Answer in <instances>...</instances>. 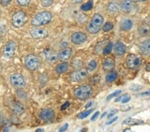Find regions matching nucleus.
Listing matches in <instances>:
<instances>
[{
    "label": "nucleus",
    "mask_w": 150,
    "mask_h": 132,
    "mask_svg": "<svg viewBox=\"0 0 150 132\" xmlns=\"http://www.w3.org/2000/svg\"><path fill=\"white\" fill-rule=\"evenodd\" d=\"M52 20V14L50 11H45L38 13L31 20V25L33 26H42L49 23Z\"/></svg>",
    "instance_id": "1"
},
{
    "label": "nucleus",
    "mask_w": 150,
    "mask_h": 132,
    "mask_svg": "<svg viewBox=\"0 0 150 132\" xmlns=\"http://www.w3.org/2000/svg\"><path fill=\"white\" fill-rule=\"evenodd\" d=\"M129 90L132 91V92H137V91H139L142 88V86L138 85V84H132L131 85L129 86Z\"/></svg>",
    "instance_id": "33"
},
{
    "label": "nucleus",
    "mask_w": 150,
    "mask_h": 132,
    "mask_svg": "<svg viewBox=\"0 0 150 132\" xmlns=\"http://www.w3.org/2000/svg\"><path fill=\"white\" fill-rule=\"evenodd\" d=\"M93 111V109H89V110H86V111L85 112H81L80 114L79 115L78 117L79 119H84L86 118V117H88L89 115H90L91 113H92V112Z\"/></svg>",
    "instance_id": "30"
},
{
    "label": "nucleus",
    "mask_w": 150,
    "mask_h": 132,
    "mask_svg": "<svg viewBox=\"0 0 150 132\" xmlns=\"http://www.w3.org/2000/svg\"><path fill=\"white\" fill-rule=\"evenodd\" d=\"M133 2H134V3H136V2H140V1H147V0H132Z\"/></svg>",
    "instance_id": "48"
},
{
    "label": "nucleus",
    "mask_w": 150,
    "mask_h": 132,
    "mask_svg": "<svg viewBox=\"0 0 150 132\" xmlns=\"http://www.w3.org/2000/svg\"><path fill=\"white\" fill-rule=\"evenodd\" d=\"M92 94V88L89 85H81L77 88L74 92V95L77 99L86 100Z\"/></svg>",
    "instance_id": "3"
},
{
    "label": "nucleus",
    "mask_w": 150,
    "mask_h": 132,
    "mask_svg": "<svg viewBox=\"0 0 150 132\" xmlns=\"http://www.w3.org/2000/svg\"><path fill=\"white\" fill-rule=\"evenodd\" d=\"M115 65V60L112 57H107L103 61V68L104 71H110L114 68Z\"/></svg>",
    "instance_id": "14"
},
{
    "label": "nucleus",
    "mask_w": 150,
    "mask_h": 132,
    "mask_svg": "<svg viewBox=\"0 0 150 132\" xmlns=\"http://www.w3.org/2000/svg\"><path fill=\"white\" fill-rule=\"evenodd\" d=\"M123 124L128 125V126H139V125L144 124V121H142V120L137 119L127 118L123 121Z\"/></svg>",
    "instance_id": "21"
},
{
    "label": "nucleus",
    "mask_w": 150,
    "mask_h": 132,
    "mask_svg": "<svg viewBox=\"0 0 150 132\" xmlns=\"http://www.w3.org/2000/svg\"><path fill=\"white\" fill-rule=\"evenodd\" d=\"M113 29V24L111 22L105 23L103 25V28H102L103 31L105 32H110V31L112 30Z\"/></svg>",
    "instance_id": "29"
},
{
    "label": "nucleus",
    "mask_w": 150,
    "mask_h": 132,
    "mask_svg": "<svg viewBox=\"0 0 150 132\" xmlns=\"http://www.w3.org/2000/svg\"><path fill=\"white\" fill-rule=\"evenodd\" d=\"M25 65L28 69L31 71H35L40 66V59L35 55H28L25 59Z\"/></svg>",
    "instance_id": "5"
},
{
    "label": "nucleus",
    "mask_w": 150,
    "mask_h": 132,
    "mask_svg": "<svg viewBox=\"0 0 150 132\" xmlns=\"http://www.w3.org/2000/svg\"><path fill=\"white\" fill-rule=\"evenodd\" d=\"M91 104H92V102H89L88 104H87L88 105H86V108H88V107H89V106H91Z\"/></svg>",
    "instance_id": "49"
},
{
    "label": "nucleus",
    "mask_w": 150,
    "mask_h": 132,
    "mask_svg": "<svg viewBox=\"0 0 150 132\" xmlns=\"http://www.w3.org/2000/svg\"><path fill=\"white\" fill-rule=\"evenodd\" d=\"M100 116V112H96L95 114H94L93 116H92V117H91V121H95V120L98 118V116Z\"/></svg>",
    "instance_id": "39"
},
{
    "label": "nucleus",
    "mask_w": 150,
    "mask_h": 132,
    "mask_svg": "<svg viewBox=\"0 0 150 132\" xmlns=\"http://www.w3.org/2000/svg\"><path fill=\"white\" fill-rule=\"evenodd\" d=\"M71 1H74L76 4H80L83 1V0H71Z\"/></svg>",
    "instance_id": "47"
},
{
    "label": "nucleus",
    "mask_w": 150,
    "mask_h": 132,
    "mask_svg": "<svg viewBox=\"0 0 150 132\" xmlns=\"http://www.w3.org/2000/svg\"><path fill=\"white\" fill-rule=\"evenodd\" d=\"M139 48L142 54H144L145 55L149 54H150V39L145 41V42H142V44H140Z\"/></svg>",
    "instance_id": "18"
},
{
    "label": "nucleus",
    "mask_w": 150,
    "mask_h": 132,
    "mask_svg": "<svg viewBox=\"0 0 150 132\" xmlns=\"http://www.w3.org/2000/svg\"><path fill=\"white\" fill-rule=\"evenodd\" d=\"M2 116H1V114H0V125H1V122H2Z\"/></svg>",
    "instance_id": "51"
},
{
    "label": "nucleus",
    "mask_w": 150,
    "mask_h": 132,
    "mask_svg": "<svg viewBox=\"0 0 150 132\" xmlns=\"http://www.w3.org/2000/svg\"><path fill=\"white\" fill-rule=\"evenodd\" d=\"M134 2H133L132 0H123L121 4V9L124 12L129 13L134 9Z\"/></svg>",
    "instance_id": "15"
},
{
    "label": "nucleus",
    "mask_w": 150,
    "mask_h": 132,
    "mask_svg": "<svg viewBox=\"0 0 150 132\" xmlns=\"http://www.w3.org/2000/svg\"><path fill=\"white\" fill-rule=\"evenodd\" d=\"M10 82L16 88H23L25 85V79L18 73L13 74L10 76Z\"/></svg>",
    "instance_id": "10"
},
{
    "label": "nucleus",
    "mask_w": 150,
    "mask_h": 132,
    "mask_svg": "<svg viewBox=\"0 0 150 132\" xmlns=\"http://www.w3.org/2000/svg\"><path fill=\"white\" fill-rule=\"evenodd\" d=\"M117 109H113L112 111L111 112L110 114H109V115L108 116V118H110V117H113L115 114H117Z\"/></svg>",
    "instance_id": "41"
},
{
    "label": "nucleus",
    "mask_w": 150,
    "mask_h": 132,
    "mask_svg": "<svg viewBox=\"0 0 150 132\" xmlns=\"http://www.w3.org/2000/svg\"><path fill=\"white\" fill-rule=\"evenodd\" d=\"M72 54V49L71 48H66L62 50L59 54V59L61 61H67L69 59Z\"/></svg>",
    "instance_id": "17"
},
{
    "label": "nucleus",
    "mask_w": 150,
    "mask_h": 132,
    "mask_svg": "<svg viewBox=\"0 0 150 132\" xmlns=\"http://www.w3.org/2000/svg\"><path fill=\"white\" fill-rule=\"evenodd\" d=\"M103 23V16L99 13H96L91 18L90 23H89L88 26V31L91 34H95V33H98L100 31Z\"/></svg>",
    "instance_id": "2"
},
{
    "label": "nucleus",
    "mask_w": 150,
    "mask_h": 132,
    "mask_svg": "<svg viewBox=\"0 0 150 132\" xmlns=\"http://www.w3.org/2000/svg\"><path fill=\"white\" fill-rule=\"evenodd\" d=\"M42 6L45 8L50 7L54 3V0H41Z\"/></svg>",
    "instance_id": "32"
},
{
    "label": "nucleus",
    "mask_w": 150,
    "mask_h": 132,
    "mask_svg": "<svg viewBox=\"0 0 150 132\" xmlns=\"http://www.w3.org/2000/svg\"><path fill=\"white\" fill-rule=\"evenodd\" d=\"M28 18L26 14L22 11L16 12L12 16L11 23L13 27L16 28H20L25 25L28 21Z\"/></svg>",
    "instance_id": "4"
},
{
    "label": "nucleus",
    "mask_w": 150,
    "mask_h": 132,
    "mask_svg": "<svg viewBox=\"0 0 150 132\" xmlns=\"http://www.w3.org/2000/svg\"><path fill=\"white\" fill-rule=\"evenodd\" d=\"M149 92H150V90H149Z\"/></svg>",
    "instance_id": "53"
},
{
    "label": "nucleus",
    "mask_w": 150,
    "mask_h": 132,
    "mask_svg": "<svg viewBox=\"0 0 150 132\" xmlns=\"http://www.w3.org/2000/svg\"><path fill=\"white\" fill-rule=\"evenodd\" d=\"M69 106V103L68 102H66L64 104H63L62 105V107H61V109L62 110H65V109H66L67 107H68Z\"/></svg>",
    "instance_id": "43"
},
{
    "label": "nucleus",
    "mask_w": 150,
    "mask_h": 132,
    "mask_svg": "<svg viewBox=\"0 0 150 132\" xmlns=\"http://www.w3.org/2000/svg\"><path fill=\"white\" fill-rule=\"evenodd\" d=\"M121 93H122V91H121V90L115 91V92H113L112 93H111V94L109 95L107 97V98H106V100H107V101H110L111 100H112L113 97H116V96L119 95L120 94H121Z\"/></svg>",
    "instance_id": "31"
},
{
    "label": "nucleus",
    "mask_w": 150,
    "mask_h": 132,
    "mask_svg": "<svg viewBox=\"0 0 150 132\" xmlns=\"http://www.w3.org/2000/svg\"><path fill=\"white\" fill-rule=\"evenodd\" d=\"M40 117L45 121H51L55 118V112L50 108L43 109L40 113Z\"/></svg>",
    "instance_id": "13"
},
{
    "label": "nucleus",
    "mask_w": 150,
    "mask_h": 132,
    "mask_svg": "<svg viewBox=\"0 0 150 132\" xmlns=\"http://www.w3.org/2000/svg\"><path fill=\"white\" fill-rule=\"evenodd\" d=\"M126 46L122 42H118L114 45V51L117 56H123L126 52Z\"/></svg>",
    "instance_id": "16"
},
{
    "label": "nucleus",
    "mask_w": 150,
    "mask_h": 132,
    "mask_svg": "<svg viewBox=\"0 0 150 132\" xmlns=\"http://www.w3.org/2000/svg\"><path fill=\"white\" fill-rule=\"evenodd\" d=\"M30 35L34 39H44L48 36V32L46 30L43 28H35L30 32Z\"/></svg>",
    "instance_id": "11"
},
{
    "label": "nucleus",
    "mask_w": 150,
    "mask_h": 132,
    "mask_svg": "<svg viewBox=\"0 0 150 132\" xmlns=\"http://www.w3.org/2000/svg\"><path fill=\"white\" fill-rule=\"evenodd\" d=\"M97 66H98V64H97L96 60H91L88 65V70L89 71H94L96 69Z\"/></svg>",
    "instance_id": "27"
},
{
    "label": "nucleus",
    "mask_w": 150,
    "mask_h": 132,
    "mask_svg": "<svg viewBox=\"0 0 150 132\" xmlns=\"http://www.w3.org/2000/svg\"><path fill=\"white\" fill-rule=\"evenodd\" d=\"M11 0H0V4L2 6L6 7L11 4Z\"/></svg>",
    "instance_id": "37"
},
{
    "label": "nucleus",
    "mask_w": 150,
    "mask_h": 132,
    "mask_svg": "<svg viewBox=\"0 0 150 132\" xmlns=\"http://www.w3.org/2000/svg\"><path fill=\"white\" fill-rule=\"evenodd\" d=\"M88 76V71L86 69H79L70 73L71 80L76 82L85 80Z\"/></svg>",
    "instance_id": "8"
},
{
    "label": "nucleus",
    "mask_w": 150,
    "mask_h": 132,
    "mask_svg": "<svg viewBox=\"0 0 150 132\" xmlns=\"http://www.w3.org/2000/svg\"><path fill=\"white\" fill-rule=\"evenodd\" d=\"M99 81H100V77H99L98 76H93L92 78V80H91V81H92L93 83H98Z\"/></svg>",
    "instance_id": "40"
},
{
    "label": "nucleus",
    "mask_w": 150,
    "mask_h": 132,
    "mask_svg": "<svg viewBox=\"0 0 150 132\" xmlns=\"http://www.w3.org/2000/svg\"><path fill=\"white\" fill-rule=\"evenodd\" d=\"M118 119V117H113V118H112V119H110V121H108L107 123H106V124L107 125H111V124H112L113 123H114V122H115L116 121H117V120Z\"/></svg>",
    "instance_id": "42"
},
{
    "label": "nucleus",
    "mask_w": 150,
    "mask_h": 132,
    "mask_svg": "<svg viewBox=\"0 0 150 132\" xmlns=\"http://www.w3.org/2000/svg\"><path fill=\"white\" fill-rule=\"evenodd\" d=\"M130 100H131V96L128 94H125L123 95V98L121 102L122 104H127V102H129Z\"/></svg>",
    "instance_id": "36"
},
{
    "label": "nucleus",
    "mask_w": 150,
    "mask_h": 132,
    "mask_svg": "<svg viewBox=\"0 0 150 132\" xmlns=\"http://www.w3.org/2000/svg\"><path fill=\"white\" fill-rule=\"evenodd\" d=\"M68 126H69L68 124H66L65 125H64V126H63L62 127V128L59 129V131H60V132H63V131H66L67 129H68Z\"/></svg>",
    "instance_id": "38"
},
{
    "label": "nucleus",
    "mask_w": 150,
    "mask_h": 132,
    "mask_svg": "<svg viewBox=\"0 0 150 132\" xmlns=\"http://www.w3.org/2000/svg\"><path fill=\"white\" fill-rule=\"evenodd\" d=\"M138 33L142 37H144L150 33V17H147L142 21L138 27Z\"/></svg>",
    "instance_id": "9"
},
{
    "label": "nucleus",
    "mask_w": 150,
    "mask_h": 132,
    "mask_svg": "<svg viewBox=\"0 0 150 132\" xmlns=\"http://www.w3.org/2000/svg\"><path fill=\"white\" fill-rule=\"evenodd\" d=\"M72 66H73L74 68H81V67L83 66V64H82V62L81 61H79V60H76V61H73Z\"/></svg>",
    "instance_id": "34"
},
{
    "label": "nucleus",
    "mask_w": 150,
    "mask_h": 132,
    "mask_svg": "<svg viewBox=\"0 0 150 132\" xmlns=\"http://www.w3.org/2000/svg\"><path fill=\"white\" fill-rule=\"evenodd\" d=\"M31 0H17L19 6H27L30 3Z\"/></svg>",
    "instance_id": "35"
},
{
    "label": "nucleus",
    "mask_w": 150,
    "mask_h": 132,
    "mask_svg": "<svg viewBox=\"0 0 150 132\" xmlns=\"http://www.w3.org/2000/svg\"><path fill=\"white\" fill-rule=\"evenodd\" d=\"M121 6L116 2H111L108 6V10L110 13L115 14L119 12Z\"/></svg>",
    "instance_id": "19"
},
{
    "label": "nucleus",
    "mask_w": 150,
    "mask_h": 132,
    "mask_svg": "<svg viewBox=\"0 0 150 132\" xmlns=\"http://www.w3.org/2000/svg\"><path fill=\"white\" fill-rule=\"evenodd\" d=\"M131 131V129L127 128V129H124V130H123V131Z\"/></svg>",
    "instance_id": "52"
},
{
    "label": "nucleus",
    "mask_w": 150,
    "mask_h": 132,
    "mask_svg": "<svg viewBox=\"0 0 150 132\" xmlns=\"http://www.w3.org/2000/svg\"><path fill=\"white\" fill-rule=\"evenodd\" d=\"M69 69V64L67 62H64V63L59 64L57 65L56 68H55V71L58 74H62L68 70Z\"/></svg>",
    "instance_id": "20"
},
{
    "label": "nucleus",
    "mask_w": 150,
    "mask_h": 132,
    "mask_svg": "<svg viewBox=\"0 0 150 132\" xmlns=\"http://www.w3.org/2000/svg\"><path fill=\"white\" fill-rule=\"evenodd\" d=\"M140 95H150V92L142 93H140Z\"/></svg>",
    "instance_id": "46"
},
{
    "label": "nucleus",
    "mask_w": 150,
    "mask_h": 132,
    "mask_svg": "<svg viewBox=\"0 0 150 132\" xmlns=\"http://www.w3.org/2000/svg\"><path fill=\"white\" fill-rule=\"evenodd\" d=\"M122 98H123V95H121L120 97L117 98V99H116V100H115V102H120V101H122Z\"/></svg>",
    "instance_id": "44"
},
{
    "label": "nucleus",
    "mask_w": 150,
    "mask_h": 132,
    "mask_svg": "<svg viewBox=\"0 0 150 132\" xmlns=\"http://www.w3.org/2000/svg\"><path fill=\"white\" fill-rule=\"evenodd\" d=\"M87 40V35L82 32L74 33L71 36V41L76 45H80Z\"/></svg>",
    "instance_id": "12"
},
{
    "label": "nucleus",
    "mask_w": 150,
    "mask_h": 132,
    "mask_svg": "<svg viewBox=\"0 0 150 132\" xmlns=\"http://www.w3.org/2000/svg\"><path fill=\"white\" fill-rule=\"evenodd\" d=\"M17 45L13 41H9L5 45L4 48V56L6 58L10 59L15 55Z\"/></svg>",
    "instance_id": "7"
},
{
    "label": "nucleus",
    "mask_w": 150,
    "mask_h": 132,
    "mask_svg": "<svg viewBox=\"0 0 150 132\" xmlns=\"http://www.w3.org/2000/svg\"><path fill=\"white\" fill-rule=\"evenodd\" d=\"M126 64L129 69H136L141 66L142 60L136 54H129L126 59Z\"/></svg>",
    "instance_id": "6"
},
{
    "label": "nucleus",
    "mask_w": 150,
    "mask_h": 132,
    "mask_svg": "<svg viewBox=\"0 0 150 132\" xmlns=\"http://www.w3.org/2000/svg\"><path fill=\"white\" fill-rule=\"evenodd\" d=\"M25 111L24 107L20 103H16L13 106V112H15V114L17 115H21Z\"/></svg>",
    "instance_id": "24"
},
{
    "label": "nucleus",
    "mask_w": 150,
    "mask_h": 132,
    "mask_svg": "<svg viewBox=\"0 0 150 132\" xmlns=\"http://www.w3.org/2000/svg\"><path fill=\"white\" fill-rule=\"evenodd\" d=\"M117 78V73L115 71H110V73L107 74V76L105 77V80L108 83H113V81H115L116 79Z\"/></svg>",
    "instance_id": "23"
},
{
    "label": "nucleus",
    "mask_w": 150,
    "mask_h": 132,
    "mask_svg": "<svg viewBox=\"0 0 150 132\" xmlns=\"http://www.w3.org/2000/svg\"><path fill=\"white\" fill-rule=\"evenodd\" d=\"M146 71H150V64H149V63L147 64L146 65Z\"/></svg>",
    "instance_id": "45"
},
{
    "label": "nucleus",
    "mask_w": 150,
    "mask_h": 132,
    "mask_svg": "<svg viewBox=\"0 0 150 132\" xmlns=\"http://www.w3.org/2000/svg\"><path fill=\"white\" fill-rule=\"evenodd\" d=\"M112 47H113V44L112 42H110L109 44L106 45L105 47L104 48L103 53L105 56H107V55H109L111 54V52L112 51Z\"/></svg>",
    "instance_id": "28"
},
{
    "label": "nucleus",
    "mask_w": 150,
    "mask_h": 132,
    "mask_svg": "<svg viewBox=\"0 0 150 132\" xmlns=\"http://www.w3.org/2000/svg\"><path fill=\"white\" fill-rule=\"evenodd\" d=\"M133 25H134L133 21L131 20L127 19V20H125L122 21V24H121V29L123 31L130 30L132 28Z\"/></svg>",
    "instance_id": "22"
},
{
    "label": "nucleus",
    "mask_w": 150,
    "mask_h": 132,
    "mask_svg": "<svg viewBox=\"0 0 150 132\" xmlns=\"http://www.w3.org/2000/svg\"><path fill=\"white\" fill-rule=\"evenodd\" d=\"M93 1H89L88 2H86V4H83V5H81V9L82 11H88L91 10V9L93 8Z\"/></svg>",
    "instance_id": "26"
},
{
    "label": "nucleus",
    "mask_w": 150,
    "mask_h": 132,
    "mask_svg": "<svg viewBox=\"0 0 150 132\" xmlns=\"http://www.w3.org/2000/svg\"><path fill=\"white\" fill-rule=\"evenodd\" d=\"M47 60L48 61L50 62L51 64H53V63H55V62H56L58 59H59V55L56 53H50L47 56Z\"/></svg>",
    "instance_id": "25"
},
{
    "label": "nucleus",
    "mask_w": 150,
    "mask_h": 132,
    "mask_svg": "<svg viewBox=\"0 0 150 132\" xmlns=\"http://www.w3.org/2000/svg\"><path fill=\"white\" fill-rule=\"evenodd\" d=\"M36 131H44V129H36Z\"/></svg>",
    "instance_id": "50"
}]
</instances>
